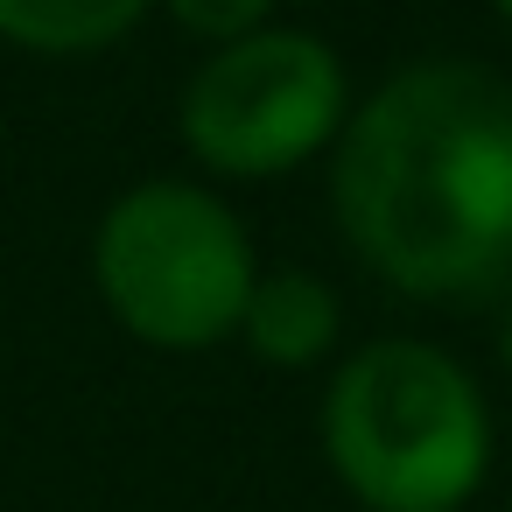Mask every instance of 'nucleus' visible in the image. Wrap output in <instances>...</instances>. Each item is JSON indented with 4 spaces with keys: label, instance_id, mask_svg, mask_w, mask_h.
Wrapping results in <instances>:
<instances>
[{
    "label": "nucleus",
    "instance_id": "obj_8",
    "mask_svg": "<svg viewBox=\"0 0 512 512\" xmlns=\"http://www.w3.org/2000/svg\"><path fill=\"white\" fill-rule=\"evenodd\" d=\"M498 358H505V379H512V302H505V323H498Z\"/></svg>",
    "mask_w": 512,
    "mask_h": 512
},
{
    "label": "nucleus",
    "instance_id": "obj_7",
    "mask_svg": "<svg viewBox=\"0 0 512 512\" xmlns=\"http://www.w3.org/2000/svg\"><path fill=\"white\" fill-rule=\"evenodd\" d=\"M274 8H281V0H169L176 29H190V36H197V43H211V50H225V43H239V36L274 29Z\"/></svg>",
    "mask_w": 512,
    "mask_h": 512
},
{
    "label": "nucleus",
    "instance_id": "obj_1",
    "mask_svg": "<svg viewBox=\"0 0 512 512\" xmlns=\"http://www.w3.org/2000/svg\"><path fill=\"white\" fill-rule=\"evenodd\" d=\"M351 253L414 302H477L512 281V78L421 57L351 106L330 155Z\"/></svg>",
    "mask_w": 512,
    "mask_h": 512
},
{
    "label": "nucleus",
    "instance_id": "obj_2",
    "mask_svg": "<svg viewBox=\"0 0 512 512\" xmlns=\"http://www.w3.org/2000/svg\"><path fill=\"white\" fill-rule=\"evenodd\" d=\"M316 435L365 512H463L491 470V407L428 337L358 344L323 386Z\"/></svg>",
    "mask_w": 512,
    "mask_h": 512
},
{
    "label": "nucleus",
    "instance_id": "obj_4",
    "mask_svg": "<svg viewBox=\"0 0 512 512\" xmlns=\"http://www.w3.org/2000/svg\"><path fill=\"white\" fill-rule=\"evenodd\" d=\"M344 120H351V78L337 50L281 22L211 50L190 71L183 106H176L183 148L204 169L239 176V183H267V176L316 162L323 148H337Z\"/></svg>",
    "mask_w": 512,
    "mask_h": 512
},
{
    "label": "nucleus",
    "instance_id": "obj_5",
    "mask_svg": "<svg viewBox=\"0 0 512 512\" xmlns=\"http://www.w3.org/2000/svg\"><path fill=\"white\" fill-rule=\"evenodd\" d=\"M344 330V302L323 274L309 267H267L246 295V316H239V337L260 365H281V372H302V365H323L330 344Z\"/></svg>",
    "mask_w": 512,
    "mask_h": 512
},
{
    "label": "nucleus",
    "instance_id": "obj_3",
    "mask_svg": "<svg viewBox=\"0 0 512 512\" xmlns=\"http://www.w3.org/2000/svg\"><path fill=\"white\" fill-rule=\"evenodd\" d=\"M253 281V239L204 183H134L92 225V288L113 323L155 351H211L239 337Z\"/></svg>",
    "mask_w": 512,
    "mask_h": 512
},
{
    "label": "nucleus",
    "instance_id": "obj_6",
    "mask_svg": "<svg viewBox=\"0 0 512 512\" xmlns=\"http://www.w3.org/2000/svg\"><path fill=\"white\" fill-rule=\"evenodd\" d=\"M155 0H0V43H15L29 57H99Z\"/></svg>",
    "mask_w": 512,
    "mask_h": 512
},
{
    "label": "nucleus",
    "instance_id": "obj_9",
    "mask_svg": "<svg viewBox=\"0 0 512 512\" xmlns=\"http://www.w3.org/2000/svg\"><path fill=\"white\" fill-rule=\"evenodd\" d=\"M491 8H498V22H505V29H512V0H491Z\"/></svg>",
    "mask_w": 512,
    "mask_h": 512
}]
</instances>
